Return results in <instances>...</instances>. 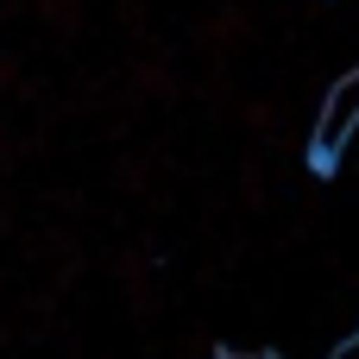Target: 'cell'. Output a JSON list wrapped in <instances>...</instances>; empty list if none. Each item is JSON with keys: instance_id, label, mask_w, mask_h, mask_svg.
I'll return each mask as SVG.
<instances>
[{"instance_id": "obj_1", "label": "cell", "mask_w": 359, "mask_h": 359, "mask_svg": "<svg viewBox=\"0 0 359 359\" xmlns=\"http://www.w3.org/2000/svg\"><path fill=\"white\" fill-rule=\"evenodd\" d=\"M353 126H359V69L328 88V107H322V126H316V151L334 158V151L353 139Z\"/></svg>"}, {"instance_id": "obj_2", "label": "cell", "mask_w": 359, "mask_h": 359, "mask_svg": "<svg viewBox=\"0 0 359 359\" xmlns=\"http://www.w3.org/2000/svg\"><path fill=\"white\" fill-rule=\"evenodd\" d=\"M334 359H359V334H353V341H341V347H334Z\"/></svg>"}, {"instance_id": "obj_3", "label": "cell", "mask_w": 359, "mask_h": 359, "mask_svg": "<svg viewBox=\"0 0 359 359\" xmlns=\"http://www.w3.org/2000/svg\"><path fill=\"white\" fill-rule=\"evenodd\" d=\"M227 359H265V353H227Z\"/></svg>"}]
</instances>
